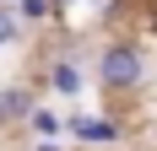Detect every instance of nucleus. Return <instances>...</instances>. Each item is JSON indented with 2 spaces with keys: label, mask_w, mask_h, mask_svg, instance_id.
Masks as SVG:
<instances>
[{
  "label": "nucleus",
  "mask_w": 157,
  "mask_h": 151,
  "mask_svg": "<svg viewBox=\"0 0 157 151\" xmlns=\"http://www.w3.org/2000/svg\"><path fill=\"white\" fill-rule=\"evenodd\" d=\"M49 87L65 92V97H76V92H81V70H76V60H54V65H49Z\"/></svg>",
  "instance_id": "obj_4"
},
{
  "label": "nucleus",
  "mask_w": 157,
  "mask_h": 151,
  "mask_svg": "<svg viewBox=\"0 0 157 151\" xmlns=\"http://www.w3.org/2000/svg\"><path fill=\"white\" fill-rule=\"evenodd\" d=\"M33 92H22V87H0V130H11V124H27V113H33Z\"/></svg>",
  "instance_id": "obj_3"
},
{
  "label": "nucleus",
  "mask_w": 157,
  "mask_h": 151,
  "mask_svg": "<svg viewBox=\"0 0 157 151\" xmlns=\"http://www.w3.org/2000/svg\"><path fill=\"white\" fill-rule=\"evenodd\" d=\"M16 11H22V22H44L54 11V0H16Z\"/></svg>",
  "instance_id": "obj_7"
},
{
  "label": "nucleus",
  "mask_w": 157,
  "mask_h": 151,
  "mask_svg": "<svg viewBox=\"0 0 157 151\" xmlns=\"http://www.w3.org/2000/svg\"><path fill=\"white\" fill-rule=\"evenodd\" d=\"M65 6H76V0H54V11H65Z\"/></svg>",
  "instance_id": "obj_9"
},
{
  "label": "nucleus",
  "mask_w": 157,
  "mask_h": 151,
  "mask_svg": "<svg viewBox=\"0 0 157 151\" xmlns=\"http://www.w3.org/2000/svg\"><path fill=\"white\" fill-rule=\"evenodd\" d=\"M65 130H71L81 146H114V140H119V124L103 119V113H71V119H65Z\"/></svg>",
  "instance_id": "obj_2"
},
{
  "label": "nucleus",
  "mask_w": 157,
  "mask_h": 151,
  "mask_svg": "<svg viewBox=\"0 0 157 151\" xmlns=\"http://www.w3.org/2000/svg\"><path fill=\"white\" fill-rule=\"evenodd\" d=\"M146 81V54L136 43H109L103 54H98V87L109 92H136Z\"/></svg>",
  "instance_id": "obj_1"
},
{
  "label": "nucleus",
  "mask_w": 157,
  "mask_h": 151,
  "mask_svg": "<svg viewBox=\"0 0 157 151\" xmlns=\"http://www.w3.org/2000/svg\"><path fill=\"white\" fill-rule=\"evenodd\" d=\"M38 151H60V146H54V135H49V140H38Z\"/></svg>",
  "instance_id": "obj_8"
},
{
  "label": "nucleus",
  "mask_w": 157,
  "mask_h": 151,
  "mask_svg": "<svg viewBox=\"0 0 157 151\" xmlns=\"http://www.w3.org/2000/svg\"><path fill=\"white\" fill-rule=\"evenodd\" d=\"M27 130H33L38 140H49V135H60V130H65V119L54 113V108H33V113H27Z\"/></svg>",
  "instance_id": "obj_6"
},
{
  "label": "nucleus",
  "mask_w": 157,
  "mask_h": 151,
  "mask_svg": "<svg viewBox=\"0 0 157 151\" xmlns=\"http://www.w3.org/2000/svg\"><path fill=\"white\" fill-rule=\"evenodd\" d=\"M22 43V11H16L11 0H0V49Z\"/></svg>",
  "instance_id": "obj_5"
}]
</instances>
